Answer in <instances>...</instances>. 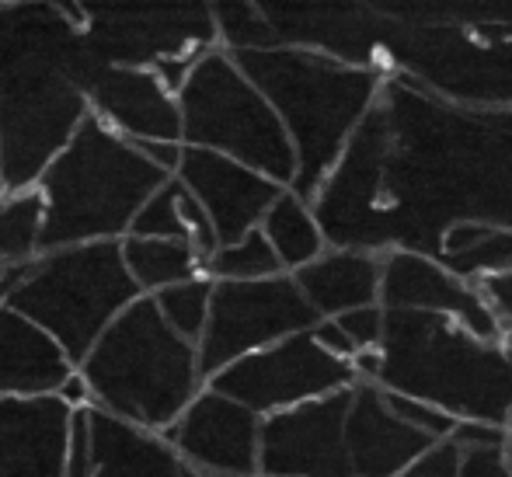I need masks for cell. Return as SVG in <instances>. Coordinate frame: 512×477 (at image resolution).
Instances as JSON below:
<instances>
[{
  "mask_svg": "<svg viewBox=\"0 0 512 477\" xmlns=\"http://www.w3.org/2000/svg\"><path fill=\"white\" fill-rule=\"evenodd\" d=\"M216 46L223 53H248V49H272L279 46L258 4H213Z\"/></svg>",
  "mask_w": 512,
  "mask_h": 477,
  "instance_id": "4316f807",
  "label": "cell"
},
{
  "mask_svg": "<svg viewBox=\"0 0 512 477\" xmlns=\"http://www.w3.org/2000/svg\"><path fill=\"white\" fill-rule=\"evenodd\" d=\"M126 237H157V241H185L206 258L216 251V237L199 202L182 189V182L168 178L133 216Z\"/></svg>",
  "mask_w": 512,
  "mask_h": 477,
  "instance_id": "44dd1931",
  "label": "cell"
},
{
  "mask_svg": "<svg viewBox=\"0 0 512 477\" xmlns=\"http://www.w3.org/2000/svg\"><path fill=\"white\" fill-rule=\"evenodd\" d=\"M258 432L255 411L203 387L161 439L199 477H258Z\"/></svg>",
  "mask_w": 512,
  "mask_h": 477,
  "instance_id": "7c38bea8",
  "label": "cell"
},
{
  "mask_svg": "<svg viewBox=\"0 0 512 477\" xmlns=\"http://www.w3.org/2000/svg\"><path fill=\"white\" fill-rule=\"evenodd\" d=\"M206 387L244 404L258 418H269L297 404L356 387V373H352V363L328 356L310 338V331H304V335L283 338L269 349L223 366L216 377L206 380Z\"/></svg>",
  "mask_w": 512,
  "mask_h": 477,
  "instance_id": "30bf717a",
  "label": "cell"
},
{
  "mask_svg": "<svg viewBox=\"0 0 512 477\" xmlns=\"http://www.w3.org/2000/svg\"><path fill=\"white\" fill-rule=\"evenodd\" d=\"M88 115L67 63H35L0 84V192H28Z\"/></svg>",
  "mask_w": 512,
  "mask_h": 477,
  "instance_id": "ba28073f",
  "label": "cell"
},
{
  "mask_svg": "<svg viewBox=\"0 0 512 477\" xmlns=\"http://www.w3.org/2000/svg\"><path fill=\"white\" fill-rule=\"evenodd\" d=\"M168 178L88 112L35 185L42 195L39 255L70 244L122 241L140 206Z\"/></svg>",
  "mask_w": 512,
  "mask_h": 477,
  "instance_id": "3957f363",
  "label": "cell"
},
{
  "mask_svg": "<svg viewBox=\"0 0 512 477\" xmlns=\"http://www.w3.org/2000/svg\"><path fill=\"white\" fill-rule=\"evenodd\" d=\"M457 477H512L506 446H478V450H460Z\"/></svg>",
  "mask_w": 512,
  "mask_h": 477,
  "instance_id": "836d02e7",
  "label": "cell"
},
{
  "mask_svg": "<svg viewBox=\"0 0 512 477\" xmlns=\"http://www.w3.org/2000/svg\"><path fill=\"white\" fill-rule=\"evenodd\" d=\"M380 269V251L324 248L321 258L293 272V283L321 321H335L349 310L380 303Z\"/></svg>",
  "mask_w": 512,
  "mask_h": 477,
  "instance_id": "d6986e66",
  "label": "cell"
},
{
  "mask_svg": "<svg viewBox=\"0 0 512 477\" xmlns=\"http://www.w3.org/2000/svg\"><path fill=\"white\" fill-rule=\"evenodd\" d=\"M209 296H213V279L199 276V279H189V283L161 289V293H154L150 300H154L161 321L168 324L178 338L196 345L209 317Z\"/></svg>",
  "mask_w": 512,
  "mask_h": 477,
  "instance_id": "484cf974",
  "label": "cell"
},
{
  "mask_svg": "<svg viewBox=\"0 0 512 477\" xmlns=\"http://www.w3.org/2000/svg\"><path fill=\"white\" fill-rule=\"evenodd\" d=\"M506 432H509V439H512V404H509V415H506Z\"/></svg>",
  "mask_w": 512,
  "mask_h": 477,
  "instance_id": "74e56055",
  "label": "cell"
},
{
  "mask_svg": "<svg viewBox=\"0 0 512 477\" xmlns=\"http://www.w3.org/2000/svg\"><path fill=\"white\" fill-rule=\"evenodd\" d=\"M182 119V147L230 157L262 178L290 189L297 178V157L286 140L283 122L258 95V88L237 70L234 56L220 46L206 49L189 70V81L175 95Z\"/></svg>",
  "mask_w": 512,
  "mask_h": 477,
  "instance_id": "8992f818",
  "label": "cell"
},
{
  "mask_svg": "<svg viewBox=\"0 0 512 477\" xmlns=\"http://www.w3.org/2000/svg\"><path fill=\"white\" fill-rule=\"evenodd\" d=\"M95 474V457H91V429H88V408L70 415V436H67V477H91Z\"/></svg>",
  "mask_w": 512,
  "mask_h": 477,
  "instance_id": "1f68e13d",
  "label": "cell"
},
{
  "mask_svg": "<svg viewBox=\"0 0 512 477\" xmlns=\"http://www.w3.org/2000/svg\"><path fill=\"white\" fill-rule=\"evenodd\" d=\"M206 276L213 283H258V279L283 276L279 258L272 255L262 230H251L241 241L223 244L206 258Z\"/></svg>",
  "mask_w": 512,
  "mask_h": 477,
  "instance_id": "d4e9b609",
  "label": "cell"
},
{
  "mask_svg": "<svg viewBox=\"0 0 512 477\" xmlns=\"http://www.w3.org/2000/svg\"><path fill=\"white\" fill-rule=\"evenodd\" d=\"M446 272H453L464 283H481L488 276H502L512 269V227H492L478 244H471L467 251L457 255L436 258Z\"/></svg>",
  "mask_w": 512,
  "mask_h": 477,
  "instance_id": "83f0119b",
  "label": "cell"
},
{
  "mask_svg": "<svg viewBox=\"0 0 512 477\" xmlns=\"http://www.w3.org/2000/svg\"><path fill=\"white\" fill-rule=\"evenodd\" d=\"M457 471H460V450L450 439H439L425 453H418L398 477H457Z\"/></svg>",
  "mask_w": 512,
  "mask_h": 477,
  "instance_id": "4dcf8cb0",
  "label": "cell"
},
{
  "mask_svg": "<svg viewBox=\"0 0 512 477\" xmlns=\"http://www.w3.org/2000/svg\"><path fill=\"white\" fill-rule=\"evenodd\" d=\"M380 307L415 310V314H439L474 335L478 342H502V328L478 286L464 283L446 272L436 258L422 251H384L380 269Z\"/></svg>",
  "mask_w": 512,
  "mask_h": 477,
  "instance_id": "4fadbf2b",
  "label": "cell"
},
{
  "mask_svg": "<svg viewBox=\"0 0 512 477\" xmlns=\"http://www.w3.org/2000/svg\"><path fill=\"white\" fill-rule=\"evenodd\" d=\"M321 317L307 307L293 276H272L258 283H213L206 328L196 342L203 380L223 366L262 352L283 338L304 335Z\"/></svg>",
  "mask_w": 512,
  "mask_h": 477,
  "instance_id": "9c48e42d",
  "label": "cell"
},
{
  "mask_svg": "<svg viewBox=\"0 0 512 477\" xmlns=\"http://www.w3.org/2000/svg\"><path fill=\"white\" fill-rule=\"evenodd\" d=\"M474 286H478V293L485 296V303L492 307L495 321H499L502 345H509L512 349V269L502 272V276L481 279V283H474Z\"/></svg>",
  "mask_w": 512,
  "mask_h": 477,
  "instance_id": "d6a6232c",
  "label": "cell"
},
{
  "mask_svg": "<svg viewBox=\"0 0 512 477\" xmlns=\"http://www.w3.org/2000/svg\"><path fill=\"white\" fill-rule=\"evenodd\" d=\"M384 404L391 408L394 418H401L408 429L429 436L432 443H439V439H450V432L457 429V418L446 415V411H439V408H432V404H425V401H415V397L384 390Z\"/></svg>",
  "mask_w": 512,
  "mask_h": 477,
  "instance_id": "f1b7e54d",
  "label": "cell"
},
{
  "mask_svg": "<svg viewBox=\"0 0 512 477\" xmlns=\"http://www.w3.org/2000/svg\"><path fill=\"white\" fill-rule=\"evenodd\" d=\"M377 18V63L391 60L408 70L401 81L432 98L512 108V39H485L471 28L450 25H405L380 11Z\"/></svg>",
  "mask_w": 512,
  "mask_h": 477,
  "instance_id": "52a82bcc",
  "label": "cell"
},
{
  "mask_svg": "<svg viewBox=\"0 0 512 477\" xmlns=\"http://www.w3.org/2000/svg\"><path fill=\"white\" fill-rule=\"evenodd\" d=\"M88 112L129 143H182L175 95L147 67H105L84 91Z\"/></svg>",
  "mask_w": 512,
  "mask_h": 477,
  "instance_id": "9a60e30c",
  "label": "cell"
},
{
  "mask_svg": "<svg viewBox=\"0 0 512 477\" xmlns=\"http://www.w3.org/2000/svg\"><path fill=\"white\" fill-rule=\"evenodd\" d=\"M175 182L199 202L213 227L216 248L241 241L244 234L258 230L265 209L279 199V185L262 178L258 171L230 161V157L209 154V150L182 147Z\"/></svg>",
  "mask_w": 512,
  "mask_h": 477,
  "instance_id": "5bb4252c",
  "label": "cell"
},
{
  "mask_svg": "<svg viewBox=\"0 0 512 477\" xmlns=\"http://www.w3.org/2000/svg\"><path fill=\"white\" fill-rule=\"evenodd\" d=\"M310 338H314L328 356L345 359V363H352V356H356V345L349 342V335H345L335 321H317L314 328H310Z\"/></svg>",
  "mask_w": 512,
  "mask_h": 477,
  "instance_id": "d590c367",
  "label": "cell"
},
{
  "mask_svg": "<svg viewBox=\"0 0 512 477\" xmlns=\"http://www.w3.org/2000/svg\"><path fill=\"white\" fill-rule=\"evenodd\" d=\"M143 157H147L154 168H161L164 175L175 178L178 161H182V143H133Z\"/></svg>",
  "mask_w": 512,
  "mask_h": 477,
  "instance_id": "8d00e7d4",
  "label": "cell"
},
{
  "mask_svg": "<svg viewBox=\"0 0 512 477\" xmlns=\"http://www.w3.org/2000/svg\"><path fill=\"white\" fill-rule=\"evenodd\" d=\"M335 324L349 335V342L356 345V352L380 349V342H384V307H380V303L349 310V314L335 317Z\"/></svg>",
  "mask_w": 512,
  "mask_h": 477,
  "instance_id": "f546056e",
  "label": "cell"
},
{
  "mask_svg": "<svg viewBox=\"0 0 512 477\" xmlns=\"http://www.w3.org/2000/svg\"><path fill=\"white\" fill-rule=\"evenodd\" d=\"M230 56L283 122L297 157V178L290 192L310 202L338 164L359 122L384 95V70L349 67L297 46L248 49Z\"/></svg>",
  "mask_w": 512,
  "mask_h": 477,
  "instance_id": "6da1fadb",
  "label": "cell"
},
{
  "mask_svg": "<svg viewBox=\"0 0 512 477\" xmlns=\"http://www.w3.org/2000/svg\"><path fill=\"white\" fill-rule=\"evenodd\" d=\"M42 234V195L28 192H0V269L4 265H25L39 255Z\"/></svg>",
  "mask_w": 512,
  "mask_h": 477,
  "instance_id": "cb8c5ba5",
  "label": "cell"
},
{
  "mask_svg": "<svg viewBox=\"0 0 512 477\" xmlns=\"http://www.w3.org/2000/svg\"><path fill=\"white\" fill-rule=\"evenodd\" d=\"M133 300H140V289L122 265L119 241H91L42 251L21 265L4 307L39 324L77 370Z\"/></svg>",
  "mask_w": 512,
  "mask_h": 477,
  "instance_id": "5b68a950",
  "label": "cell"
},
{
  "mask_svg": "<svg viewBox=\"0 0 512 477\" xmlns=\"http://www.w3.org/2000/svg\"><path fill=\"white\" fill-rule=\"evenodd\" d=\"M70 415L60 397H0V477H67Z\"/></svg>",
  "mask_w": 512,
  "mask_h": 477,
  "instance_id": "2e32d148",
  "label": "cell"
},
{
  "mask_svg": "<svg viewBox=\"0 0 512 477\" xmlns=\"http://www.w3.org/2000/svg\"><path fill=\"white\" fill-rule=\"evenodd\" d=\"M91 408L164 436L206 387L196 345L161 321L154 300H133L77 366Z\"/></svg>",
  "mask_w": 512,
  "mask_h": 477,
  "instance_id": "277c9868",
  "label": "cell"
},
{
  "mask_svg": "<svg viewBox=\"0 0 512 477\" xmlns=\"http://www.w3.org/2000/svg\"><path fill=\"white\" fill-rule=\"evenodd\" d=\"M70 377L74 363L67 352L39 324L0 303V397L14 401L56 397Z\"/></svg>",
  "mask_w": 512,
  "mask_h": 477,
  "instance_id": "ac0fdd59",
  "label": "cell"
},
{
  "mask_svg": "<svg viewBox=\"0 0 512 477\" xmlns=\"http://www.w3.org/2000/svg\"><path fill=\"white\" fill-rule=\"evenodd\" d=\"M122 265H126L140 296H154L168 286L206 276V262L185 241H157V237H122Z\"/></svg>",
  "mask_w": 512,
  "mask_h": 477,
  "instance_id": "7402d4cb",
  "label": "cell"
},
{
  "mask_svg": "<svg viewBox=\"0 0 512 477\" xmlns=\"http://www.w3.org/2000/svg\"><path fill=\"white\" fill-rule=\"evenodd\" d=\"M450 443L457 450H478V446H509V432L488 422H457L450 432Z\"/></svg>",
  "mask_w": 512,
  "mask_h": 477,
  "instance_id": "e575fe53",
  "label": "cell"
},
{
  "mask_svg": "<svg viewBox=\"0 0 512 477\" xmlns=\"http://www.w3.org/2000/svg\"><path fill=\"white\" fill-rule=\"evenodd\" d=\"M384 373L377 387L446 411L457 422L506 429L512 404V349L478 342L439 314L384 310Z\"/></svg>",
  "mask_w": 512,
  "mask_h": 477,
  "instance_id": "7a4b0ae2",
  "label": "cell"
},
{
  "mask_svg": "<svg viewBox=\"0 0 512 477\" xmlns=\"http://www.w3.org/2000/svg\"><path fill=\"white\" fill-rule=\"evenodd\" d=\"M432 446L429 436L408 429L384 404L377 383H356L345 415V453L352 477H398L418 453Z\"/></svg>",
  "mask_w": 512,
  "mask_h": 477,
  "instance_id": "e0dca14e",
  "label": "cell"
},
{
  "mask_svg": "<svg viewBox=\"0 0 512 477\" xmlns=\"http://www.w3.org/2000/svg\"><path fill=\"white\" fill-rule=\"evenodd\" d=\"M88 429L95 457L91 477H199L154 432H140L98 408H88Z\"/></svg>",
  "mask_w": 512,
  "mask_h": 477,
  "instance_id": "ffe728a7",
  "label": "cell"
},
{
  "mask_svg": "<svg viewBox=\"0 0 512 477\" xmlns=\"http://www.w3.org/2000/svg\"><path fill=\"white\" fill-rule=\"evenodd\" d=\"M262 237L269 241L272 255L279 258V269L286 276L300 272L304 265H310L314 258L324 255V234L314 220V209L310 202H304L300 195H293L290 189L279 192V199L265 209L262 223H258Z\"/></svg>",
  "mask_w": 512,
  "mask_h": 477,
  "instance_id": "603a6c76",
  "label": "cell"
},
{
  "mask_svg": "<svg viewBox=\"0 0 512 477\" xmlns=\"http://www.w3.org/2000/svg\"><path fill=\"white\" fill-rule=\"evenodd\" d=\"M352 387L262 418L258 477H352L345 415Z\"/></svg>",
  "mask_w": 512,
  "mask_h": 477,
  "instance_id": "8fae6325",
  "label": "cell"
}]
</instances>
